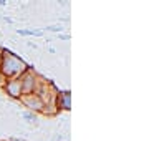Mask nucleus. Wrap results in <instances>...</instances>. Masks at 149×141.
Listing matches in <instances>:
<instances>
[{"mask_svg": "<svg viewBox=\"0 0 149 141\" xmlns=\"http://www.w3.org/2000/svg\"><path fill=\"white\" fill-rule=\"evenodd\" d=\"M13 141H18V140H13Z\"/></svg>", "mask_w": 149, "mask_h": 141, "instance_id": "nucleus-1", "label": "nucleus"}]
</instances>
